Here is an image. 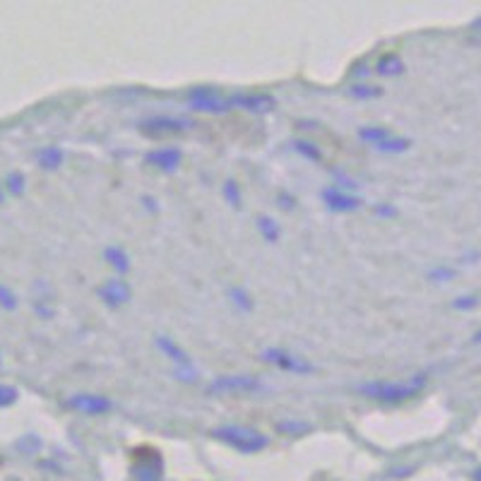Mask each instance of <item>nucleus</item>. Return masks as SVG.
<instances>
[{
    "label": "nucleus",
    "instance_id": "nucleus-22",
    "mask_svg": "<svg viewBox=\"0 0 481 481\" xmlns=\"http://www.w3.org/2000/svg\"><path fill=\"white\" fill-rule=\"evenodd\" d=\"M229 296H232L233 303H236V306H240L243 310L253 309V301L248 299V294L246 292H240V289H232V292H229Z\"/></svg>",
    "mask_w": 481,
    "mask_h": 481
},
{
    "label": "nucleus",
    "instance_id": "nucleus-6",
    "mask_svg": "<svg viewBox=\"0 0 481 481\" xmlns=\"http://www.w3.org/2000/svg\"><path fill=\"white\" fill-rule=\"evenodd\" d=\"M190 109L202 113H224L232 109V99L222 95H212V92H202V95L190 96Z\"/></svg>",
    "mask_w": 481,
    "mask_h": 481
},
{
    "label": "nucleus",
    "instance_id": "nucleus-29",
    "mask_svg": "<svg viewBox=\"0 0 481 481\" xmlns=\"http://www.w3.org/2000/svg\"><path fill=\"white\" fill-rule=\"evenodd\" d=\"M474 342H477V344L481 342V330H479V332H477V335H474Z\"/></svg>",
    "mask_w": 481,
    "mask_h": 481
},
{
    "label": "nucleus",
    "instance_id": "nucleus-24",
    "mask_svg": "<svg viewBox=\"0 0 481 481\" xmlns=\"http://www.w3.org/2000/svg\"><path fill=\"white\" fill-rule=\"evenodd\" d=\"M8 190L12 195H19V193L25 190V176H22V173H10Z\"/></svg>",
    "mask_w": 481,
    "mask_h": 481
},
{
    "label": "nucleus",
    "instance_id": "nucleus-21",
    "mask_svg": "<svg viewBox=\"0 0 481 481\" xmlns=\"http://www.w3.org/2000/svg\"><path fill=\"white\" fill-rule=\"evenodd\" d=\"M224 198L229 200L233 207L240 205V195H239V186L233 183V180H226V186H224Z\"/></svg>",
    "mask_w": 481,
    "mask_h": 481
},
{
    "label": "nucleus",
    "instance_id": "nucleus-19",
    "mask_svg": "<svg viewBox=\"0 0 481 481\" xmlns=\"http://www.w3.org/2000/svg\"><path fill=\"white\" fill-rule=\"evenodd\" d=\"M294 147H296V152H301L303 157H309V159H313V162H320V149L316 145H310V142H306V140H296Z\"/></svg>",
    "mask_w": 481,
    "mask_h": 481
},
{
    "label": "nucleus",
    "instance_id": "nucleus-20",
    "mask_svg": "<svg viewBox=\"0 0 481 481\" xmlns=\"http://www.w3.org/2000/svg\"><path fill=\"white\" fill-rule=\"evenodd\" d=\"M0 309L5 310H15L18 309V299H15V294L5 289V286H0Z\"/></svg>",
    "mask_w": 481,
    "mask_h": 481
},
{
    "label": "nucleus",
    "instance_id": "nucleus-13",
    "mask_svg": "<svg viewBox=\"0 0 481 481\" xmlns=\"http://www.w3.org/2000/svg\"><path fill=\"white\" fill-rule=\"evenodd\" d=\"M376 73L383 75V78H395V75H402L404 73L402 58L395 56V53H387V56L378 58V63H376Z\"/></svg>",
    "mask_w": 481,
    "mask_h": 481
},
{
    "label": "nucleus",
    "instance_id": "nucleus-8",
    "mask_svg": "<svg viewBox=\"0 0 481 481\" xmlns=\"http://www.w3.org/2000/svg\"><path fill=\"white\" fill-rule=\"evenodd\" d=\"M323 202H325L332 212H354V210H359L361 200L349 195V193H344L340 188H325L323 190Z\"/></svg>",
    "mask_w": 481,
    "mask_h": 481
},
{
    "label": "nucleus",
    "instance_id": "nucleus-15",
    "mask_svg": "<svg viewBox=\"0 0 481 481\" xmlns=\"http://www.w3.org/2000/svg\"><path fill=\"white\" fill-rule=\"evenodd\" d=\"M376 149L386 152V155H400V152H407V149H409V140L397 138V135H393V138H387L386 142L376 145Z\"/></svg>",
    "mask_w": 481,
    "mask_h": 481
},
{
    "label": "nucleus",
    "instance_id": "nucleus-14",
    "mask_svg": "<svg viewBox=\"0 0 481 481\" xmlns=\"http://www.w3.org/2000/svg\"><path fill=\"white\" fill-rule=\"evenodd\" d=\"M103 258H106V263L116 270V272H128L130 270V260L128 256H126V250H120V248H106L103 250Z\"/></svg>",
    "mask_w": 481,
    "mask_h": 481
},
{
    "label": "nucleus",
    "instance_id": "nucleus-5",
    "mask_svg": "<svg viewBox=\"0 0 481 481\" xmlns=\"http://www.w3.org/2000/svg\"><path fill=\"white\" fill-rule=\"evenodd\" d=\"M260 380L250 376H226V378L215 380L210 386V393H256L260 390Z\"/></svg>",
    "mask_w": 481,
    "mask_h": 481
},
{
    "label": "nucleus",
    "instance_id": "nucleus-9",
    "mask_svg": "<svg viewBox=\"0 0 481 481\" xmlns=\"http://www.w3.org/2000/svg\"><path fill=\"white\" fill-rule=\"evenodd\" d=\"M65 404H68L70 409H75V412L82 414H103L111 409V402H109V400H103V397L96 395H75L70 397Z\"/></svg>",
    "mask_w": 481,
    "mask_h": 481
},
{
    "label": "nucleus",
    "instance_id": "nucleus-1",
    "mask_svg": "<svg viewBox=\"0 0 481 481\" xmlns=\"http://www.w3.org/2000/svg\"><path fill=\"white\" fill-rule=\"evenodd\" d=\"M424 383H426V376H416L407 383H366L359 387V393L370 400H378V402L397 404L416 395Z\"/></svg>",
    "mask_w": 481,
    "mask_h": 481
},
{
    "label": "nucleus",
    "instance_id": "nucleus-7",
    "mask_svg": "<svg viewBox=\"0 0 481 481\" xmlns=\"http://www.w3.org/2000/svg\"><path fill=\"white\" fill-rule=\"evenodd\" d=\"M232 99V106H239L243 111L250 113H270L275 109V96L272 95H236L229 96Z\"/></svg>",
    "mask_w": 481,
    "mask_h": 481
},
{
    "label": "nucleus",
    "instance_id": "nucleus-2",
    "mask_svg": "<svg viewBox=\"0 0 481 481\" xmlns=\"http://www.w3.org/2000/svg\"><path fill=\"white\" fill-rule=\"evenodd\" d=\"M212 436L217 440H222L226 446L236 447L240 453H256V450H263L267 446L265 436H260L258 431L246 429V426H222V429L212 431Z\"/></svg>",
    "mask_w": 481,
    "mask_h": 481
},
{
    "label": "nucleus",
    "instance_id": "nucleus-11",
    "mask_svg": "<svg viewBox=\"0 0 481 481\" xmlns=\"http://www.w3.org/2000/svg\"><path fill=\"white\" fill-rule=\"evenodd\" d=\"M157 344H159V349H162L166 356L172 361H176L180 369H193V361L186 352H183V347H179L176 342H172L169 337H157Z\"/></svg>",
    "mask_w": 481,
    "mask_h": 481
},
{
    "label": "nucleus",
    "instance_id": "nucleus-28",
    "mask_svg": "<svg viewBox=\"0 0 481 481\" xmlns=\"http://www.w3.org/2000/svg\"><path fill=\"white\" fill-rule=\"evenodd\" d=\"M378 215H386V217H395V210H390V207H378Z\"/></svg>",
    "mask_w": 481,
    "mask_h": 481
},
{
    "label": "nucleus",
    "instance_id": "nucleus-4",
    "mask_svg": "<svg viewBox=\"0 0 481 481\" xmlns=\"http://www.w3.org/2000/svg\"><path fill=\"white\" fill-rule=\"evenodd\" d=\"M260 359L267 361V363L275 366V369L289 370V373H313V366H310L309 361L296 359L294 354L284 352V349H277V347L265 349V352L260 354Z\"/></svg>",
    "mask_w": 481,
    "mask_h": 481
},
{
    "label": "nucleus",
    "instance_id": "nucleus-31",
    "mask_svg": "<svg viewBox=\"0 0 481 481\" xmlns=\"http://www.w3.org/2000/svg\"><path fill=\"white\" fill-rule=\"evenodd\" d=\"M0 200H3V195H0Z\"/></svg>",
    "mask_w": 481,
    "mask_h": 481
},
{
    "label": "nucleus",
    "instance_id": "nucleus-17",
    "mask_svg": "<svg viewBox=\"0 0 481 481\" xmlns=\"http://www.w3.org/2000/svg\"><path fill=\"white\" fill-rule=\"evenodd\" d=\"M361 140H366L370 145H380V142H386L387 138H393V133L386 128H361Z\"/></svg>",
    "mask_w": 481,
    "mask_h": 481
},
{
    "label": "nucleus",
    "instance_id": "nucleus-27",
    "mask_svg": "<svg viewBox=\"0 0 481 481\" xmlns=\"http://www.w3.org/2000/svg\"><path fill=\"white\" fill-rule=\"evenodd\" d=\"M455 272L453 270H447V267H439V270H433L431 272V279H436V282H443V279H453Z\"/></svg>",
    "mask_w": 481,
    "mask_h": 481
},
{
    "label": "nucleus",
    "instance_id": "nucleus-10",
    "mask_svg": "<svg viewBox=\"0 0 481 481\" xmlns=\"http://www.w3.org/2000/svg\"><path fill=\"white\" fill-rule=\"evenodd\" d=\"M180 152L179 149H157V152H149L147 155V164L155 166V169H162V172H173L180 164Z\"/></svg>",
    "mask_w": 481,
    "mask_h": 481
},
{
    "label": "nucleus",
    "instance_id": "nucleus-12",
    "mask_svg": "<svg viewBox=\"0 0 481 481\" xmlns=\"http://www.w3.org/2000/svg\"><path fill=\"white\" fill-rule=\"evenodd\" d=\"M99 296H102L109 306H113V309H118V306H123L126 301L130 299V292L126 284L120 282H109L106 286H102L99 289Z\"/></svg>",
    "mask_w": 481,
    "mask_h": 481
},
{
    "label": "nucleus",
    "instance_id": "nucleus-26",
    "mask_svg": "<svg viewBox=\"0 0 481 481\" xmlns=\"http://www.w3.org/2000/svg\"><path fill=\"white\" fill-rule=\"evenodd\" d=\"M477 303H479V299H477V296H460V299H455V303H453V306L460 310H470V309H474Z\"/></svg>",
    "mask_w": 481,
    "mask_h": 481
},
{
    "label": "nucleus",
    "instance_id": "nucleus-18",
    "mask_svg": "<svg viewBox=\"0 0 481 481\" xmlns=\"http://www.w3.org/2000/svg\"><path fill=\"white\" fill-rule=\"evenodd\" d=\"M258 226H260V232H263V236H265L267 240L279 239V226H277V224L272 222L270 217H260Z\"/></svg>",
    "mask_w": 481,
    "mask_h": 481
},
{
    "label": "nucleus",
    "instance_id": "nucleus-23",
    "mask_svg": "<svg viewBox=\"0 0 481 481\" xmlns=\"http://www.w3.org/2000/svg\"><path fill=\"white\" fill-rule=\"evenodd\" d=\"M352 95L359 96V99H373V96L380 95L378 87H366V85H356L352 87Z\"/></svg>",
    "mask_w": 481,
    "mask_h": 481
},
{
    "label": "nucleus",
    "instance_id": "nucleus-30",
    "mask_svg": "<svg viewBox=\"0 0 481 481\" xmlns=\"http://www.w3.org/2000/svg\"><path fill=\"white\" fill-rule=\"evenodd\" d=\"M477 481H481V470H479V472H477Z\"/></svg>",
    "mask_w": 481,
    "mask_h": 481
},
{
    "label": "nucleus",
    "instance_id": "nucleus-16",
    "mask_svg": "<svg viewBox=\"0 0 481 481\" xmlns=\"http://www.w3.org/2000/svg\"><path fill=\"white\" fill-rule=\"evenodd\" d=\"M63 159H65V155H63L60 149H43L42 155H39V164H42V169H49V172L58 169L60 164H63Z\"/></svg>",
    "mask_w": 481,
    "mask_h": 481
},
{
    "label": "nucleus",
    "instance_id": "nucleus-3",
    "mask_svg": "<svg viewBox=\"0 0 481 481\" xmlns=\"http://www.w3.org/2000/svg\"><path fill=\"white\" fill-rule=\"evenodd\" d=\"M193 123L186 118H173V116H152L140 123V130L149 138H164V135H179L186 133Z\"/></svg>",
    "mask_w": 481,
    "mask_h": 481
},
{
    "label": "nucleus",
    "instance_id": "nucleus-25",
    "mask_svg": "<svg viewBox=\"0 0 481 481\" xmlns=\"http://www.w3.org/2000/svg\"><path fill=\"white\" fill-rule=\"evenodd\" d=\"M15 400H18V393L12 387L0 386V407H10Z\"/></svg>",
    "mask_w": 481,
    "mask_h": 481
}]
</instances>
